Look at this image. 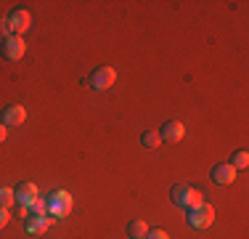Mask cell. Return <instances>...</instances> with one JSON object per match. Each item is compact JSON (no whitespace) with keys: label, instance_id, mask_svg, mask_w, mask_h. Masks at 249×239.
Instances as JSON below:
<instances>
[{"label":"cell","instance_id":"9c48e42d","mask_svg":"<svg viewBox=\"0 0 249 239\" xmlns=\"http://www.w3.org/2000/svg\"><path fill=\"white\" fill-rule=\"evenodd\" d=\"M53 220H56V218H51V215H27L24 229L29 231V234H45Z\"/></svg>","mask_w":249,"mask_h":239},{"label":"cell","instance_id":"277c9868","mask_svg":"<svg viewBox=\"0 0 249 239\" xmlns=\"http://www.w3.org/2000/svg\"><path fill=\"white\" fill-rule=\"evenodd\" d=\"M114 80H117V72L111 67H98V69H93L90 77H88V85H90L93 91H109V88L114 85Z\"/></svg>","mask_w":249,"mask_h":239},{"label":"cell","instance_id":"4fadbf2b","mask_svg":"<svg viewBox=\"0 0 249 239\" xmlns=\"http://www.w3.org/2000/svg\"><path fill=\"white\" fill-rule=\"evenodd\" d=\"M146 231H149V226H146L143 220H130V226H127V237L130 239H143Z\"/></svg>","mask_w":249,"mask_h":239},{"label":"cell","instance_id":"ac0fdd59","mask_svg":"<svg viewBox=\"0 0 249 239\" xmlns=\"http://www.w3.org/2000/svg\"><path fill=\"white\" fill-rule=\"evenodd\" d=\"M143 239H170L167 234H164L162 229H151V231H146V237Z\"/></svg>","mask_w":249,"mask_h":239},{"label":"cell","instance_id":"ffe728a7","mask_svg":"<svg viewBox=\"0 0 249 239\" xmlns=\"http://www.w3.org/2000/svg\"><path fill=\"white\" fill-rule=\"evenodd\" d=\"M5 136H8V128H5V125H3V122H0V143H3V141H5Z\"/></svg>","mask_w":249,"mask_h":239},{"label":"cell","instance_id":"2e32d148","mask_svg":"<svg viewBox=\"0 0 249 239\" xmlns=\"http://www.w3.org/2000/svg\"><path fill=\"white\" fill-rule=\"evenodd\" d=\"M16 202V197H14V189H8V186H0V207H5L8 210L11 205Z\"/></svg>","mask_w":249,"mask_h":239},{"label":"cell","instance_id":"9a60e30c","mask_svg":"<svg viewBox=\"0 0 249 239\" xmlns=\"http://www.w3.org/2000/svg\"><path fill=\"white\" fill-rule=\"evenodd\" d=\"M141 143H143L146 149H157L159 143H162V139H159V133H157V130H146V133L141 136Z\"/></svg>","mask_w":249,"mask_h":239},{"label":"cell","instance_id":"3957f363","mask_svg":"<svg viewBox=\"0 0 249 239\" xmlns=\"http://www.w3.org/2000/svg\"><path fill=\"white\" fill-rule=\"evenodd\" d=\"M188 226L191 229H207V226H212V220H215V210H212V205H207V202H201V205L191 207L188 210Z\"/></svg>","mask_w":249,"mask_h":239},{"label":"cell","instance_id":"e0dca14e","mask_svg":"<svg viewBox=\"0 0 249 239\" xmlns=\"http://www.w3.org/2000/svg\"><path fill=\"white\" fill-rule=\"evenodd\" d=\"M11 35H14V32H11V24H8V19H3V16H0V38H3V40H8Z\"/></svg>","mask_w":249,"mask_h":239},{"label":"cell","instance_id":"5b68a950","mask_svg":"<svg viewBox=\"0 0 249 239\" xmlns=\"http://www.w3.org/2000/svg\"><path fill=\"white\" fill-rule=\"evenodd\" d=\"M0 53H3V59H8V61H19V59L27 53L24 38H19V35H11L8 40H3V48H0Z\"/></svg>","mask_w":249,"mask_h":239},{"label":"cell","instance_id":"30bf717a","mask_svg":"<svg viewBox=\"0 0 249 239\" xmlns=\"http://www.w3.org/2000/svg\"><path fill=\"white\" fill-rule=\"evenodd\" d=\"M24 120H27V109H24V106L11 104V106H5V109H3V125H5V128H14V125H21Z\"/></svg>","mask_w":249,"mask_h":239},{"label":"cell","instance_id":"8992f818","mask_svg":"<svg viewBox=\"0 0 249 239\" xmlns=\"http://www.w3.org/2000/svg\"><path fill=\"white\" fill-rule=\"evenodd\" d=\"M8 24H11V32L21 38V35H24L27 29L32 27V16H29V11H27V8H16V11H11Z\"/></svg>","mask_w":249,"mask_h":239},{"label":"cell","instance_id":"6da1fadb","mask_svg":"<svg viewBox=\"0 0 249 239\" xmlns=\"http://www.w3.org/2000/svg\"><path fill=\"white\" fill-rule=\"evenodd\" d=\"M170 197H173V202L175 205H180V207H186V210H191V207H196L201 205V191L196 186H188V183H175L173 191H170Z\"/></svg>","mask_w":249,"mask_h":239},{"label":"cell","instance_id":"8fae6325","mask_svg":"<svg viewBox=\"0 0 249 239\" xmlns=\"http://www.w3.org/2000/svg\"><path fill=\"white\" fill-rule=\"evenodd\" d=\"M236 173H239V170H233L228 162H225V165H217V167H212V181L220 183V186H228V183L236 181Z\"/></svg>","mask_w":249,"mask_h":239},{"label":"cell","instance_id":"52a82bcc","mask_svg":"<svg viewBox=\"0 0 249 239\" xmlns=\"http://www.w3.org/2000/svg\"><path fill=\"white\" fill-rule=\"evenodd\" d=\"M157 133H159V139H162V141L178 143V141L183 139V133H186V128H183V122H178V120H167V122L157 130Z\"/></svg>","mask_w":249,"mask_h":239},{"label":"cell","instance_id":"7a4b0ae2","mask_svg":"<svg viewBox=\"0 0 249 239\" xmlns=\"http://www.w3.org/2000/svg\"><path fill=\"white\" fill-rule=\"evenodd\" d=\"M72 213V194L69 191H53L48 197V215L51 218H64Z\"/></svg>","mask_w":249,"mask_h":239},{"label":"cell","instance_id":"7c38bea8","mask_svg":"<svg viewBox=\"0 0 249 239\" xmlns=\"http://www.w3.org/2000/svg\"><path fill=\"white\" fill-rule=\"evenodd\" d=\"M228 165L233 167V170H247V167H249V152H247V149H239V152L231 157Z\"/></svg>","mask_w":249,"mask_h":239},{"label":"cell","instance_id":"5bb4252c","mask_svg":"<svg viewBox=\"0 0 249 239\" xmlns=\"http://www.w3.org/2000/svg\"><path fill=\"white\" fill-rule=\"evenodd\" d=\"M27 215H48V199L37 197V199H35L32 205L27 207Z\"/></svg>","mask_w":249,"mask_h":239},{"label":"cell","instance_id":"ba28073f","mask_svg":"<svg viewBox=\"0 0 249 239\" xmlns=\"http://www.w3.org/2000/svg\"><path fill=\"white\" fill-rule=\"evenodd\" d=\"M14 197H16V205L19 207H29L40 194H37V186H35V183H19V189H14Z\"/></svg>","mask_w":249,"mask_h":239},{"label":"cell","instance_id":"d6986e66","mask_svg":"<svg viewBox=\"0 0 249 239\" xmlns=\"http://www.w3.org/2000/svg\"><path fill=\"white\" fill-rule=\"evenodd\" d=\"M8 220H11L8 210H5V207H0V229H3V226H8Z\"/></svg>","mask_w":249,"mask_h":239}]
</instances>
